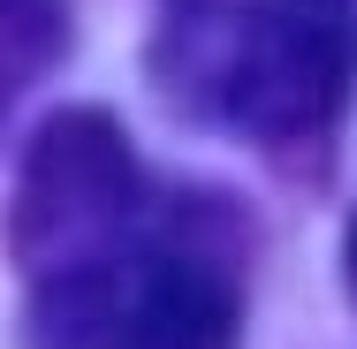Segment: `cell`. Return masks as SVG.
I'll use <instances>...</instances> for the list:
<instances>
[{
  "instance_id": "6da1fadb",
  "label": "cell",
  "mask_w": 357,
  "mask_h": 349,
  "mask_svg": "<svg viewBox=\"0 0 357 349\" xmlns=\"http://www.w3.org/2000/svg\"><path fill=\"white\" fill-rule=\"evenodd\" d=\"M152 76L251 144H312L357 76V0H160Z\"/></svg>"
},
{
  "instance_id": "277c9868",
  "label": "cell",
  "mask_w": 357,
  "mask_h": 349,
  "mask_svg": "<svg viewBox=\"0 0 357 349\" xmlns=\"http://www.w3.org/2000/svg\"><path fill=\"white\" fill-rule=\"evenodd\" d=\"M69 54L61 0H0V114Z\"/></svg>"
},
{
  "instance_id": "7a4b0ae2",
  "label": "cell",
  "mask_w": 357,
  "mask_h": 349,
  "mask_svg": "<svg viewBox=\"0 0 357 349\" xmlns=\"http://www.w3.org/2000/svg\"><path fill=\"white\" fill-rule=\"evenodd\" d=\"M144 212V167L122 122L99 107L54 114L31 152H23V183H15V258L38 281V349H114L122 304H130V228Z\"/></svg>"
},
{
  "instance_id": "3957f363",
  "label": "cell",
  "mask_w": 357,
  "mask_h": 349,
  "mask_svg": "<svg viewBox=\"0 0 357 349\" xmlns=\"http://www.w3.org/2000/svg\"><path fill=\"white\" fill-rule=\"evenodd\" d=\"M236 319H243L236 281L213 258L167 251V258L137 266L122 327H114V349H236Z\"/></svg>"
},
{
  "instance_id": "5b68a950",
  "label": "cell",
  "mask_w": 357,
  "mask_h": 349,
  "mask_svg": "<svg viewBox=\"0 0 357 349\" xmlns=\"http://www.w3.org/2000/svg\"><path fill=\"white\" fill-rule=\"evenodd\" d=\"M342 288H350V304H357V220L342 228Z\"/></svg>"
}]
</instances>
